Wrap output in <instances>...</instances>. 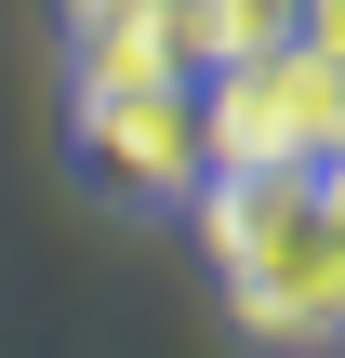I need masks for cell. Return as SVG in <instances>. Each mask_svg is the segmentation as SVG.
Listing matches in <instances>:
<instances>
[{"instance_id":"obj_1","label":"cell","mask_w":345,"mask_h":358,"mask_svg":"<svg viewBox=\"0 0 345 358\" xmlns=\"http://www.w3.org/2000/svg\"><path fill=\"white\" fill-rule=\"evenodd\" d=\"M199 252L253 345H293V358L345 345V213L319 199V173H213Z\"/></svg>"},{"instance_id":"obj_2","label":"cell","mask_w":345,"mask_h":358,"mask_svg":"<svg viewBox=\"0 0 345 358\" xmlns=\"http://www.w3.org/2000/svg\"><path fill=\"white\" fill-rule=\"evenodd\" d=\"M199 133H213V173H319L345 146V66H319L306 40H279L253 66H213Z\"/></svg>"},{"instance_id":"obj_3","label":"cell","mask_w":345,"mask_h":358,"mask_svg":"<svg viewBox=\"0 0 345 358\" xmlns=\"http://www.w3.org/2000/svg\"><path fill=\"white\" fill-rule=\"evenodd\" d=\"M80 173H93L106 199H199V186H213L199 80H146V93H80Z\"/></svg>"},{"instance_id":"obj_4","label":"cell","mask_w":345,"mask_h":358,"mask_svg":"<svg viewBox=\"0 0 345 358\" xmlns=\"http://www.w3.org/2000/svg\"><path fill=\"white\" fill-rule=\"evenodd\" d=\"M66 40H80V93H146V80H199L186 0H106V13H80Z\"/></svg>"},{"instance_id":"obj_5","label":"cell","mask_w":345,"mask_h":358,"mask_svg":"<svg viewBox=\"0 0 345 358\" xmlns=\"http://www.w3.org/2000/svg\"><path fill=\"white\" fill-rule=\"evenodd\" d=\"M293 40H306L319 66H345V0H306V13H293Z\"/></svg>"},{"instance_id":"obj_6","label":"cell","mask_w":345,"mask_h":358,"mask_svg":"<svg viewBox=\"0 0 345 358\" xmlns=\"http://www.w3.org/2000/svg\"><path fill=\"white\" fill-rule=\"evenodd\" d=\"M319 199H332V213H345V146H332V159H319Z\"/></svg>"},{"instance_id":"obj_7","label":"cell","mask_w":345,"mask_h":358,"mask_svg":"<svg viewBox=\"0 0 345 358\" xmlns=\"http://www.w3.org/2000/svg\"><path fill=\"white\" fill-rule=\"evenodd\" d=\"M80 13H106V0H66V27H80Z\"/></svg>"}]
</instances>
